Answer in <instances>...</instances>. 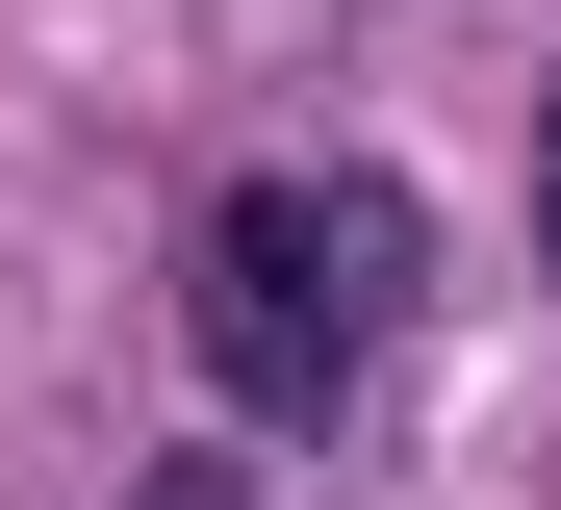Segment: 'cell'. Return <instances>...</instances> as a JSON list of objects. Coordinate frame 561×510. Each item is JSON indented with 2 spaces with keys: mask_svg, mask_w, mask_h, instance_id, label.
<instances>
[{
  "mask_svg": "<svg viewBox=\"0 0 561 510\" xmlns=\"http://www.w3.org/2000/svg\"><path fill=\"white\" fill-rule=\"evenodd\" d=\"M409 281H434V204L383 154H307V179H230L205 230H179V332H205V383L255 434H332L357 358L409 332Z\"/></svg>",
  "mask_w": 561,
  "mask_h": 510,
  "instance_id": "6da1fadb",
  "label": "cell"
},
{
  "mask_svg": "<svg viewBox=\"0 0 561 510\" xmlns=\"http://www.w3.org/2000/svg\"><path fill=\"white\" fill-rule=\"evenodd\" d=\"M128 510H255V460H153V485H128Z\"/></svg>",
  "mask_w": 561,
  "mask_h": 510,
  "instance_id": "7a4b0ae2",
  "label": "cell"
},
{
  "mask_svg": "<svg viewBox=\"0 0 561 510\" xmlns=\"http://www.w3.org/2000/svg\"><path fill=\"white\" fill-rule=\"evenodd\" d=\"M536 281H561V102H536Z\"/></svg>",
  "mask_w": 561,
  "mask_h": 510,
  "instance_id": "3957f363",
  "label": "cell"
}]
</instances>
